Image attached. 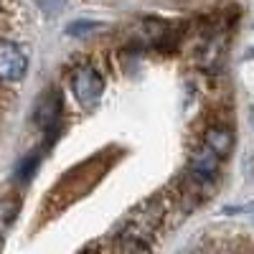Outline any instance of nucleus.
I'll use <instances>...</instances> for the list:
<instances>
[{"label": "nucleus", "mask_w": 254, "mask_h": 254, "mask_svg": "<svg viewBox=\"0 0 254 254\" xmlns=\"http://www.w3.org/2000/svg\"><path fill=\"white\" fill-rule=\"evenodd\" d=\"M107 171V163H104V155H97L92 158L89 163H84L79 168L64 178L56 188H54V196H51V206L61 208V206H69L74 203L79 196H84L87 190L102 178V173Z\"/></svg>", "instance_id": "f257e3e1"}, {"label": "nucleus", "mask_w": 254, "mask_h": 254, "mask_svg": "<svg viewBox=\"0 0 254 254\" xmlns=\"http://www.w3.org/2000/svg\"><path fill=\"white\" fill-rule=\"evenodd\" d=\"M211 150H214L219 158H226L229 153H231V145H234V137H231V132H229V127H221V125H216V127H211V130L206 132V140H203Z\"/></svg>", "instance_id": "423d86ee"}, {"label": "nucleus", "mask_w": 254, "mask_h": 254, "mask_svg": "<svg viewBox=\"0 0 254 254\" xmlns=\"http://www.w3.org/2000/svg\"><path fill=\"white\" fill-rule=\"evenodd\" d=\"M219 163H221V158L203 142L198 150H193V155H190V176H193L198 183L214 181L216 173H219Z\"/></svg>", "instance_id": "39448f33"}, {"label": "nucleus", "mask_w": 254, "mask_h": 254, "mask_svg": "<svg viewBox=\"0 0 254 254\" xmlns=\"http://www.w3.org/2000/svg\"><path fill=\"white\" fill-rule=\"evenodd\" d=\"M61 115H64V99L56 89H51L46 97H41V102L36 104V122H38V127H44L51 137L61 127Z\"/></svg>", "instance_id": "20e7f679"}, {"label": "nucleus", "mask_w": 254, "mask_h": 254, "mask_svg": "<svg viewBox=\"0 0 254 254\" xmlns=\"http://www.w3.org/2000/svg\"><path fill=\"white\" fill-rule=\"evenodd\" d=\"M71 92L84 110H94L104 94V79L94 66L84 64L71 71Z\"/></svg>", "instance_id": "f03ea898"}, {"label": "nucleus", "mask_w": 254, "mask_h": 254, "mask_svg": "<svg viewBox=\"0 0 254 254\" xmlns=\"http://www.w3.org/2000/svg\"><path fill=\"white\" fill-rule=\"evenodd\" d=\"M28 71V56L13 41H0V81H20Z\"/></svg>", "instance_id": "7ed1b4c3"}, {"label": "nucleus", "mask_w": 254, "mask_h": 254, "mask_svg": "<svg viewBox=\"0 0 254 254\" xmlns=\"http://www.w3.org/2000/svg\"><path fill=\"white\" fill-rule=\"evenodd\" d=\"M36 165H38V158H36V155H31L26 163H20V165H18V181H28L31 173L36 171Z\"/></svg>", "instance_id": "0eeeda50"}]
</instances>
